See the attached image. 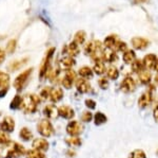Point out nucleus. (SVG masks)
<instances>
[{"instance_id":"4","label":"nucleus","mask_w":158,"mask_h":158,"mask_svg":"<svg viewBox=\"0 0 158 158\" xmlns=\"http://www.w3.org/2000/svg\"><path fill=\"white\" fill-rule=\"evenodd\" d=\"M37 132L42 137H47L48 138V137H51L54 135L55 129L49 119H42L37 124Z\"/></svg>"},{"instance_id":"15","label":"nucleus","mask_w":158,"mask_h":158,"mask_svg":"<svg viewBox=\"0 0 158 158\" xmlns=\"http://www.w3.org/2000/svg\"><path fill=\"white\" fill-rule=\"evenodd\" d=\"M43 114L48 119H56L59 116L58 107L54 104H49V105L45 106L44 109H43Z\"/></svg>"},{"instance_id":"47","label":"nucleus","mask_w":158,"mask_h":158,"mask_svg":"<svg viewBox=\"0 0 158 158\" xmlns=\"http://www.w3.org/2000/svg\"><path fill=\"white\" fill-rule=\"evenodd\" d=\"M153 116H154L155 121L158 123V105L154 108V111H153Z\"/></svg>"},{"instance_id":"23","label":"nucleus","mask_w":158,"mask_h":158,"mask_svg":"<svg viewBox=\"0 0 158 158\" xmlns=\"http://www.w3.org/2000/svg\"><path fill=\"white\" fill-rule=\"evenodd\" d=\"M139 74V81L144 85H148L151 82V79H152V74L149 70H142L141 72L138 73Z\"/></svg>"},{"instance_id":"29","label":"nucleus","mask_w":158,"mask_h":158,"mask_svg":"<svg viewBox=\"0 0 158 158\" xmlns=\"http://www.w3.org/2000/svg\"><path fill=\"white\" fill-rule=\"evenodd\" d=\"M10 84V75L7 73L0 71V89L9 87Z\"/></svg>"},{"instance_id":"50","label":"nucleus","mask_w":158,"mask_h":158,"mask_svg":"<svg viewBox=\"0 0 158 158\" xmlns=\"http://www.w3.org/2000/svg\"><path fill=\"white\" fill-rule=\"evenodd\" d=\"M154 69L158 72V58L156 60V63H155V66H154Z\"/></svg>"},{"instance_id":"33","label":"nucleus","mask_w":158,"mask_h":158,"mask_svg":"<svg viewBox=\"0 0 158 158\" xmlns=\"http://www.w3.org/2000/svg\"><path fill=\"white\" fill-rule=\"evenodd\" d=\"M27 62V58H23V60H20V61H15V62L11 63V65H9V69L11 71H16V70H18L19 68H21Z\"/></svg>"},{"instance_id":"14","label":"nucleus","mask_w":158,"mask_h":158,"mask_svg":"<svg viewBox=\"0 0 158 158\" xmlns=\"http://www.w3.org/2000/svg\"><path fill=\"white\" fill-rule=\"evenodd\" d=\"M63 90L59 87H53L50 89V97H49V100H51V102L53 103H57L62 100L63 98Z\"/></svg>"},{"instance_id":"10","label":"nucleus","mask_w":158,"mask_h":158,"mask_svg":"<svg viewBox=\"0 0 158 158\" xmlns=\"http://www.w3.org/2000/svg\"><path fill=\"white\" fill-rule=\"evenodd\" d=\"M103 44L99 40H95V48H94V51L92 52V54L90 55L92 60L96 61H100L102 58L103 55Z\"/></svg>"},{"instance_id":"27","label":"nucleus","mask_w":158,"mask_h":158,"mask_svg":"<svg viewBox=\"0 0 158 158\" xmlns=\"http://www.w3.org/2000/svg\"><path fill=\"white\" fill-rule=\"evenodd\" d=\"M135 60H136V54H135V52L133 50H127L126 52L123 53V62L126 64L131 65Z\"/></svg>"},{"instance_id":"21","label":"nucleus","mask_w":158,"mask_h":158,"mask_svg":"<svg viewBox=\"0 0 158 158\" xmlns=\"http://www.w3.org/2000/svg\"><path fill=\"white\" fill-rule=\"evenodd\" d=\"M117 42H118V37H117L116 35L112 34V35H109V36L106 37V39H104V42H103V46L106 48V49L114 50Z\"/></svg>"},{"instance_id":"45","label":"nucleus","mask_w":158,"mask_h":158,"mask_svg":"<svg viewBox=\"0 0 158 158\" xmlns=\"http://www.w3.org/2000/svg\"><path fill=\"white\" fill-rule=\"evenodd\" d=\"M85 106L90 109H94L96 107V102L92 99H88V100H85Z\"/></svg>"},{"instance_id":"32","label":"nucleus","mask_w":158,"mask_h":158,"mask_svg":"<svg viewBox=\"0 0 158 158\" xmlns=\"http://www.w3.org/2000/svg\"><path fill=\"white\" fill-rule=\"evenodd\" d=\"M131 65H132V70H133V72L135 73H139V72H141L142 70H144L143 63L140 60H135Z\"/></svg>"},{"instance_id":"7","label":"nucleus","mask_w":158,"mask_h":158,"mask_svg":"<svg viewBox=\"0 0 158 158\" xmlns=\"http://www.w3.org/2000/svg\"><path fill=\"white\" fill-rule=\"evenodd\" d=\"M75 80H76V72L74 70L68 69L64 76H63L62 81H61V84H62V86L65 89H71L72 86L74 85Z\"/></svg>"},{"instance_id":"20","label":"nucleus","mask_w":158,"mask_h":158,"mask_svg":"<svg viewBox=\"0 0 158 158\" xmlns=\"http://www.w3.org/2000/svg\"><path fill=\"white\" fill-rule=\"evenodd\" d=\"M102 58L104 62H108V63H114L115 61H117V54L115 53V51L112 50V49H104L103 51V55Z\"/></svg>"},{"instance_id":"51","label":"nucleus","mask_w":158,"mask_h":158,"mask_svg":"<svg viewBox=\"0 0 158 158\" xmlns=\"http://www.w3.org/2000/svg\"><path fill=\"white\" fill-rule=\"evenodd\" d=\"M155 81H156V83L158 84V75L156 76V80H155Z\"/></svg>"},{"instance_id":"42","label":"nucleus","mask_w":158,"mask_h":158,"mask_svg":"<svg viewBox=\"0 0 158 158\" xmlns=\"http://www.w3.org/2000/svg\"><path fill=\"white\" fill-rule=\"evenodd\" d=\"M81 120L85 123H89V122L93 120V114L90 113V111H85V113H82V116H81Z\"/></svg>"},{"instance_id":"11","label":"nucleus","mask_w":158,"mask_h":158,"mask_svg":"<svg viewBox=\"0 0 158 158\" xmlns=\"http://www.w3.org/2000/svg\"><path fill=\"white\" fill-rule=\"evenodd\" d=\"M32 147H33V149L36 150V151L47 152L50 147V144L44 138H37L32 142Z\"/></svg>"},{"instance_id":"1","label":"nucleus","mask_w":158,"mask_h":158,"mask_svg":"<svg viewBox=\"0 0 158 158\" xmlns=\"http://www.w3.org/2000/svg\"><path fill=\"white\" fill-rule=\"evenodd\" d=\"M41 99L37 95H27L22 99L21 108L23 109L24 113L33 114L37 111V106L40 104Z\"/></svg>"},{"instance_id":"13","label":"nucleus","mask_w":158,"mask_h":158,"mask_svg":"<svg viewBox=\"0 0 158 158\" xmlns=\"http://www.w3.org/2000/svg\"><path fill=\"white\" fill-rule=\"evenodd\" d=\"M150 45V42L147 39V38L143 37H134L132 38V46L133 48L137 50H143L147 49Z\"/></svg>"},{"instance_id":"9","label":"nucleus","mask_w":158,"mask_h":158,"mask_svg":"<svg viewBox=\"0 0 158 158\" xmlns=\"http://www.w3.org/2000/svg\"><path fill=\"white\" fill-rule=\"evenodd\" d=\"M136 88V83L131 76H127L120 84V89L123 93H132Z\"/></svg>"},{"instance_id":"31","label":"nucleus","mask_w":158,"mask_h":158,"mask_svg":"<svg viewBox=\"0 0 158 158\" xmlns=\"http://www.w3.org/2000/svg\"><path fill=\"white\" fill-rule=\"evenodd\" d=\"M85 38H86V34L85 31H78L75 35H74V42H75L78 46L82 45V44H85Z\"/></svg>"},{"instance_id":"5","label":"nucleus","mask_w":158,"mask_h":158,"mask_svg":"<svg viewBox=\"0 0 158 158\" xmlns=\"http://www.w3.org/2000/svg\"><path fill=\"white\" fill-rule=\"evenodd\" d=\"M32 72H33V68H29V69H27L25 71H23V72L20 73V74L15 79L13 85H14V87L17 91H21L22 89H23Z\"/></svg>"},{"instance_id":"36","label":"nucleus","mask_w":158,"mask_h":158,"mask_svg":"<svg viewBox=\"0 0 158 158\" xmlns=\"http://www.w3.org/2000/svg\"><path fill=\"white\" fill-rule=\"evenodd\" d=\"M114 49H115L116 51H118V52L124 53L127 50H128V45H127L124 42H122V40L118 39V42L116 43V46H115V48H114Z\"/></svg>"},{"instance_id":"48","label":"nucleus","mask_w":158,"mask_h":158,"mask_svg":"<svg viewBox=\"0 0 158 158\" xmlns=\"http://www.w3.org/2000/svg\"><path fill=\"white\" fill-rule=\"evenodd\" d=\"M7 89H9V87L0 89V98H2V97H4V96L6 95V93H7Z\"/></svg>"},{"instance_id":"40","label":"nucleus","mask_w":158,"mask_h":158,"mask_svg":"<svg viewBox=\"0 0 158 158\" xmlns=\"http://www.w3.org/2000/svg\"><path fill=\"white\" fill-rule=\"evenodd\" d=\"M67 143L71 147H79L81 144V139L79 137H71L70 139H67Z\"/></svg>"},{"instance_id":"37","label":"nucleus","mask_w":158,"mask_h":158,"mask_svg":"<svg viewBox=\"0 0 158 158\" xmlns=\"http://www.w3.org/2000/svg\"><path fill=\"white\" fill-rule=\"evenodd\" d=\"M16 46H17V40L16 39L9 40V43L6 44V52L10 53V54L14 53L15 50H16Z\"/></svg>"},{"instance_id":"38","label":"nucleus","mask_w":158,"mask_h":158,"mask_svg":"<svg viewBox=\"0 0 158 158\" xmlns=\"http://www.w3.org/2000/svg\"><path fill=\"white\" fill-rule=\"evenodd\" d=\"M129 158H147V155L142 150H135L129 155Z\"/></svg>"},{"instance_id":"43","label":"nucleus","mask_w":158,"mask_h":158,"mask_svg":"<svg viewBox=\"0 0 158 158\" xmlns=\"http://www.w3.org/2000/svg\"><path fill=\"white\" fill-rule=\"evenodd\" d=\"M50 89L49 87H45L43 88L41 90V93H40V99L43 101L45 100H49V97H50Z\"/></svg>"},{"instance_id":"41","label":"nucleus","mask_w":158,"mask_h":158,"mask_svg":"<svg viewBox=\"0 0 158 158\" xmlns=\"http://www.w3.org/2000/svg\"><path fill=\"white\" fill-rule=\"evenodd\" d=\"M94 48H95V40L94 42H90L85 45V54H88L89 56L92 54V52L94 51Z\"/></svg>"},{"instance_id":"16","label":"nucleus","mask_w":158,"mask_h":158,"mask_svg":"<svg viewBox=\"0 0 158 158\" xmlns=\"http://www.w3.org/2000/svg\"><path fill=\"white\" fill-rule=\"evenodd\" d=\"M58 113L63 119H73L74 116H75V113H74V109L71 107V106H67V105H62L60 107H58Z\"/></svg>"},{"instance_id":"6","label":"nucleus","mask_w":158,"mask_h":158,"mask_svg":"<svg viewBox=\"0 0 158 158\" xmlns=\"http://www.w3.org/2000/svg\"><path fill=\"white\" fill-rule=\"evenodd\" d=\"M83 129L85 127L82 124H80V122L73 120L67 125V133L71 137H78L83 132Z\"/></svg>"},{"instance_id":"12","label":"nucleus","mask_w":158,"mask_h":158,"mask_svg":"<svg viewBox=\"0 0 158 158\" xmlns=\"http://www.w3.org/2000/svg\"><path fill=\"white\" fill-rule=\"evenodd\" d=\"M75 86H76L77 90L80 93H89V91L91 90V84L83 78L76 79Z\"/></svg>"},{"instance_id":"22","label":"nucleus","mask_w":158,"mask_h":158,"mask_svg":"<svg viewBox=\"0 0 158 158\" xmlns=\"http://www.w3.org/2000/svg\"><path fill=\"white\" fill-rule=\"evenodd\" d=\"M60 65H61V68L68 70V69H71L74 65H76V61H75V58H74V57L68 56V55H67V56L61 58Z\"/></svg>"},{"instance_id":"39","label":"nucleus","mask_w":158,"mask_h":158,"mask_svg":"<svg viewBox=\"0 0 158 158\" xmlns=\"http://www.w3.org/2000/svg\"><path fill=\"white\" fill-rule=\"evenodd\" d=\"M10 142H11V140H10L9 136L6 135V133L0 131V147L6 146V144H9Z\"/></svg>"},{"instance_id":"28","label":"nucleus","mask_w":158,"mask_h":158,"mask_svg":"<svg viewBox=\"0 0 158 158\" xmlns=\"http://www.w3.org/2000/svg\"><path fill=\"white\" fill-rule=\"evenodd\" d=\"M78 74L83 79H91L93 76V70L91 69L88 66H85V67H81L80 69L78 70Z\"/></svg>"},{"instance_id":"18","label":"nucleus","mask_w":158,"mask_h":158,"mask_svg":"<svg viewBox=\"0 0 158 158\" xmlns=\"http://www.w3.org/2000/svg\"><path fill=\"white\" fill-rule=\"evenodd\" d=\"M151 102H152V93H150V91H147V93H142V95L140 96V98L138 100V105H139V107H141V108H146L151 104Z\"/></svg>"},{"instance_id":"26","label":"nucleus","mask_w":158,"mask_h":158,"mask_svg":"<svg viewBox=\"0 0 158 158\" xmlns=\"http://www.w3.org/2000/svg\"><path fill=\"white\" fill-rule=\"evenodd\" d=\"M106 65H104V63L102 62V61H96L95 62V65H94L93 67V71L96 73V74H103L104 72H106Z\"/></svg>"},{"instance_id":"19","label":"nucleus","mask_w":158,"mask_h":158,"mask_svg":"<svg viewBox=\"0 0 158 158\" xmlns=\"http://www.w3.org/2000/svg\"><path fill=\"white\" fill-rule=\"evenodd\" d=\"M156 60H157V57L155 56V54H147L146 56L143 57V60H142V63H143L144 68H147L148 70L154 69Z\"/></svg>"},{"instance_id":"34","label":"nucleus","mask_w":158,"mask_h":158,"mask_svg":"<svg viewBox=\"0 0 158 158\" xmlns=\"http://www.w3.org/2000/svg\"><path fill=\"white\" fill-rule=\"evenodd\" d=\"M27 158H47L43 152L36 151V150H30L27 152Z\"/></svg>"},{"instance_id":"17","label":"nucleus","mask_w":158,"mask_h":158,"mask_svg":"<svg viewBox=\"0 0 158 158\" xmlns=\"http://www.w3.org/2000/svg\"><path fill=\"white\" fill-rule=\"evenodd\" d=\"M79 51H80V49H79L78 45L75 42H72L71 44L65 46L64 49H63V53L68 54V56L74 57V56H77L79 54Z\"/></svg>"},{"instance_id":"49","label":"nucleus","mask_w":158,"mask_h":158,"mask_svg":"<svg viewBox=\"0 0 158 158\" xmlns=\"http://www.w3.org/2000/svg\"><path fill=\"white\" fill-rule=\"evenodd\" d=\"M135 3H144V2H149V0H134Z\"/></svg>"},{"instance_id":"35","label":"nucleus","mask_w":158,"mask_h":158,"mask_svg":"<svg viewBox=\"0 0 158 158\" xmlns=\"http://www.w3.org/2000/svg\"><path fill=\"white\" fill-rule=\"evenodd\" d=\"M21 103H22V98L20 96H15L13 98V100L10 104L12 109H17V108H20L21 107Z\"/></svg>"},{"instance_id":"25","label":"nucleus","mask_w":158,"mask_h":158,"mask_svg":"<svg viewBox=\"0 0 158 158\" xmlns=\"http://www.w3.org/2000/svg\"><path fill=\"white\" fill-rule=\"evenodd\" d=\"M106 71V75H108V78L110 80H117V79H118L119 71L117 69L116 66H114V65L109 66V68Z\"/></svg>"},{"instance_id":"3","label":"nucleus","mask_w":158,"mask_h":158,"mask_svg":"<svg viewBox=\"0 0 158 158\" xmlns=\"http://www.w3.org/2000/svg\"><path fill=\"white\" fill-rule=\"evenodd\" d=\"M27 154L24 147L17 142H10L9 149L6 150V158H19Z\"/></svg>"},{"instance_id":"46","label":"nucleus","mask_w":158,"mask_h":158,"mask_svg":"<svg viewBox=\"0 0 158 158\" xmlns=\"http://www.w3.org/2000/svg\"><path fill=\"white\" fill-rule=\"evenodd\" d=\"M4 60H6V51L0 48V65L4 62Z\"/></svg>"},{"instance_id":"24","label":"nucleus","mask_w":158,"mask_h":158,"mask_svg":"<svg viewBox=\"0 0 158 158\" xmlns=\"http://www.w3.org/2000/svg\"><path fill=\"white\" fill-rule=\"evenodd\" d=\"M19 136L23 141H30V140L33 139V133L29 127H22V129H20Z\"/></svg>"},{"instance_id":"2","label":"nucleus","mask_w":158,"mask_h":158,"mask_svg":"<svg viewBox=\"0 0 158 158\" xmlns=\"http://www.w3.org/2000/svg\"><path fill=\"white\" fill-rule=\"evenodd\" d=\"M55 52V48H51V49L48 50L47 54H45L44 58L41 62V66H40V70H39V78L43 79L48 75L49 71L52 69L51 67V60H52L53 55H54Z\"/></svg>"},{"instance_id":"30","label":"nucleus","mask_w":158,"mask_h":158,"mask_svg":"<svg viewBox=\"0 0 158 158\" xmlns=\"http://www.w3.org/2000/svg\"><path fill=\"white\" fill-rule=\"evenodd\" d=\"M94 119V122H95L96 125H101V124H104L106 121H108V118H106V116L102 113H96L95 116L93 117Z\"/></svg>"},{"instance_id":"44","label":"nucleus","mask_w":158,"mask_h":158,"mask_svg":"<svg viewBox=\"0 0 158 158\" xmlns=\"http://www.w3.org/2000/svg\"><path fill=\"white\" fill-rule=\"evenodd\" d=\"M98 85L101 89H108L109 87V82L106 78H101L98 80Z\"/></svg>"},{"instance_id":"8","label":"nucleus","mask_w":158,"mask_h":158,"mask_svg":"<svg viewBox=\"0 0 158 158\" xmlns=\"http://www.w3.org/2000/svg\"><path fill=\"white\" fill-rule=\"evenodd\" d=\"M0 129L4 133H13L15 129V121L12 117H4L3 120L0 122Z\"/></svg>"}]
</instances>
